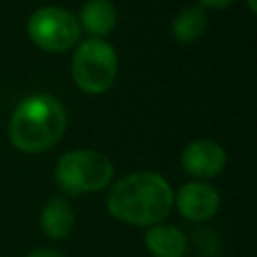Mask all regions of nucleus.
I'll list each match as a JSON object with an SVG mask.
<instances>
[{
	"mask_svg": "<svg viewBox=\"0 0 257 257\" xmlns=\"http://www.w3.org/2000/svg\"><path fill=\"white\" fill-rule=\"evenodd\" d=\"M175 193L155 171H137L116 181L106 195L108 213L126 225L153 227L169 217Z\"/></svg>",
	"mask_w": 257,
	"mask_h": 257,
	"instance_id": "1",
	"label": "nucleus"
},
{
	"mask_svg": "<svg viewBox=\"0 0 257 257\" xmlns=\"http://www.w3.org/2000/svg\"><path fill=\"white\" fill-rule=\"evenodd\" d=\"M207 28V12L201 6H185L173 20L171 32L173 38L181 44L197 42Z\"/></svg>",
	"mask_w": 257,
	"mask_h": 257,
	"instance_id": "11",
	"label": "nucleus"
},
{
	"mask_svg": "<svg viewBox=\"0 0 257 257\" xmlns=\"http://www.w3.org/2000/svg\"><path fill=\"white\" fill-rule=\"evenodd\" d=\"M40 227L48 239H66L74 227V211L62 197L50 199L40 213Z\"/></svg>",
	"mask_w": 257,
	"mask_h": 257,
	"instance_id": "9",
	"label": "nucleus"
},
{
	"mask_svg": "<svg viewBox=\"0 0 257 257\" xmlns=\"http://www.w3.org/2000/svg\"><path fill=\"white\" fill-rule=\"evenodd\" d=\"M247 6H249V10H251V14H257V4H255V0H247Z\"/></svg>",
	"mask_w": 257,
	"mask_h": 257,
	"instance_id": "14",
	"label": "nucleus"
},
{
	"mask_svg": "<svg viewBox=\"0 0 257 257\" xmlns=\"http://www.w3.org/2000/svg\"><path fill=\"white\" fill-rule=\"evenodd\" d=\"M219 203H221V199H219L217 189L205 181L185 183L173 201V205H177V211L181 213V217H185L187 221H193V223L209 221L217 213Z\"/></svg>",
	"mask_w": 257,
	"mask_h": 257,
	"instance_id": "7",
	"label": "nucleus"
},
{
	"mask_svg": "<svg viewBox=\"0 0 257 257\" xmlns=\"http://www.w3.org/2000/svg\"><path fill=\"white\" fill-rule=\"evenodd\" d=\"M26 32L32 44L46 52H64L80 38L78 20L64 8L42 6L28 16Z\"/></svg>",
	"mask_w": 257,
	"mask_h": 257,
	"instance_id": "5",
	"label": "nucleus"
},
{
	"mask_svg": "<svg viewBox=\"0 0 257 257\" xmlns=\"http://www.w3.org/2000/svg\"><path fill=\"white\" fill-rule=\"evenodd\" d=\"M118 58L112 44L104 38L82 40L72 56L70 72L74 84L86 94H102L116 80Z\"/></svg>",
	"mask_w": 257,
	"mask_h": 257,
	"instance_id": "4",
	"label": "nucleus"
},
{
	"mask_svg": "<svg viewBox=\"0 0 257 257\" xmlns=\"http://www.w3.org/2000/svg\"><path fill=\"white\" fill-rule=\"evenodd\" d=\"M28 257H62L56 249H46V247H38V249H34Z\"/></svg>",
	"mask_w": 257,
	"mask_h": 257,
	"instance_id": "13",
	"label": "nucleus"
},
{
	"mask_svg": "<svg viewBox=\"0 0 257 257\" xmlns=\"http://www.w3.org/2000/svg\"><path fill=\"white\" fill-rule=\"evenodd\" d=\"M227 165L225 149L211 139H197L181 153V167L187 175L197 179H213Z\"/></svg>",
	"mask_w": 257,
	"mask_h": 257,
	"instance_id": "6",
	"label": "nucleus"
},
{
	"mask_svg": "<svg viewBox=\"0 0 257 257\" xmlns=\"http://www.w3.org/2000/svg\"><path fill=\"white\" fill-rule=\"evenodd\" d=\"M78 24L92 38H104L116 26V8L110 0H88L80 10Z\"/></svg>",
	"mask_w": 257,
	"mask_h": 257,
	"instance_id": "10",
	"label": "nucleus"
},
{
	"mask_svg": "<svg viewBox=\"0 0 257 257\" xmlns=\"http://www.w3.org/2000/svg\"><path fill=\"white\" fill-rule=\"evenodd\" d=\"M112 175V161L92 149H76L64 153L54 169V179L58 187L68 195L102 191L110 185Z\"/></svg>",
	"mask_w": 257,
	"mask_h": 257,
	"instance_id": "3",
	"label": "nucleus"
},
{
	"mask_svg": "<svg viewBox=\"0 0 257 257\" xmlns=\"http://www.w3.org/2000/svg\"><path fill=\"white\" fill-rule=\"evenodd\" d=\"M235 0H199L201 8H215V10H221V8H227L229 4H233Z\"/></svg>",
	"mask_w": 257,
	"mask_h": 257,
	"instance_id": "12",
	"label": "nucleus"
},
{
	"mask_svg": "<svg viewBox=\"0 0 257 257\" xmlns=\"http://www.w3.org/2000/svg\"><path fill=\"white\" fill-rule=\"evenodd\" d=\"M145 247L153 257H183L189 249V241L181 229L159 223L147 227Z\"/></svg>",
	"mask_w": 257,
	"mask_h": 257,
	"instance_id": "8",
	"label": "nucleus"
},
{
	"mask_svg": "<svg viewBox=\"0 0 257 257\" xmlns=\"http://www.w3.org/2000/svg\"><path fill=\"white\" fill-rule=\"evenodd\" d=\"M66 110L52 94H32L18 102L10 116V143L30 155L54 147L66 131Z\"/></svg>",
	"mask_w": 257,
	"mask_h": 257,
	"instance_id": "2",
	"label": "nucleus"
}]
</instances>
